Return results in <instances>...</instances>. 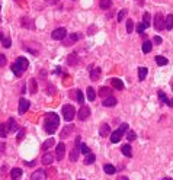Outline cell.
I'll use <instances>...</instances> for the list:
<instances>
[{
  "instance_id": "1",
  "label": "cell",
  "mask_w": 173,
  "mask_h": 180,
  "mask_svg": "<svg viewBox=\"0 0 173 180\" xmlns=\"http://www.w3.org/2000/svg\"><path fill=\"white\" fill-rule=\"evenodd\" d=\"M58 125H60V118H58V115L54 114V112L47 114L45 119H44V129H45L48 134H54L57 131Z\"/></svg>"
},
{
  "instance_id": "2",
  "label": "cell",
  "mask_w": 173,
  "mask_h": 180,
  "mask_svg": "<svg viewBox=\"0 0 173 180\" xmlns=\"http://www.w3.org/2000/svg\"><path fill=\"white\" fill-rule=\"evenodd\" d=\"M28 66H29V63H28L26 58H25V57H19V58L12 64V71H13L18 77H20L22 73H23L25 70H28Z\"/></svg>"
},
{
  "instance_id": "3",
  "label": "cell",
  "mask_w": 173,
  "mask_h": 180,
  "mask_svg": "<svg viewBox=\"0 0 173 180\" xmlns=\"http://www.w3.org/2000/svg\"><path fill=\"white\" fill-rule=\"evenodd\" d=\"M16 129H18V127H16V124H15V119L10 118L6 124H0V137L5 138L9 132H15Z\"/></svg>"
},
{
  "instance_id": "4",
  "label": "cell",
  "mask_w": 173,
  "mask_h": 180,
  "mask_svg": "<svg viewBox=\"0 0 173 180\" xmlns=\"http://www.w3.org/2000/svg\"><path fill=\"white\" fill-rule=\"evenodd\" d=\"M126 129H128V124H122L116 131H113L112 134H111V141H112L113 144H116V142H119L121 138H122V135H124V132H125Z\"/></svg>"
},
{
  "instance_id": "5",
  "label": "cell",
  "mask_w": 173,
  "mask_h": 180,
  "mask_svg": "<svg viewBox=\"0 0 173 180\" xmlns=\"http://www.w3.org/2000/svg\"><path fill=\"white\" fill-rule=\"evenodd\" d=\"M74 115H76V110H74V107L71 105H64L63 106V116H64L66 121L70 122L74 118Z\"/></svg>"
},
{
  "instance_id": "6",
  "label": "cell",
  "mask_w": 173,
  "mask_h": 180,
  "mask_svg": "<svg viewBox=\"0 0 173 180\" xmlns=\"http://www.w3.org/2000/svg\"><path fill=\"white\" fill-rule=\"evenodd\" d=\"M80 151H81V150H80V137H77V138H76V144H74L73 150H71V154H70V161L74 163V161L77 160Z\"/></svg>"
},
{
  "instance_id": "7",
  "label": "cell",
  "mask_w": 173,
  "mask_h": 180,
  "mask_svg": "<svg viewBox=\"0 0 173 180\" xmlns=\"http://www.w3.org/2000/svg\"><path fill=\"white\" fill-rule=\"evenodd\" d=\"M67 35V31L66 28H57L53 33H51V36H53V39H57V41H63L66 38Z\"/></svg>"
},
{
  "instance_id": "8",
  "label": "cell",
  "mask_w": 173,
  "mask_h": 180,
  "mask_svg": "<svg viewBox=\"0 0 173 180\" xmlns=\"http://www.w3.org/2000/svg\"><path fill=\"white\" fill-rule=\"evenodd\" d=\"M154 28L157 29V31H163L164 29V18H163V15L161 13H157L156 15V18H154Z\"/></svg>"
},
{
  "instance_id": "9",
  "label": "cell",
  "mask_w": 173,
  "mask_h": 180,
  "mask_svg": "<svg viewBox=\"0 0 173 180\" xmlns=\"http://www.w3.org/2000/svg\"><path fill=\"white\" fill-rule=\"evenodd\" d=\"M89 115H90V107L83 105V106L80 107V110L77 112V118H79L80 121H85L86 118H89Z\"/></svg>"
},
{
  "instance_id": "10",
  "label": "cell",
  "mask_w": 173,
  "mask_h": 180,
  "mask_svg": "<svg viewBox=\"0 0 173 180\" xmlns=\"http://www.w3.org/2000/svg\"><path fill=\"white\" fill-rule=\"evenodd\" d=\"M64 154H66V145H64V142H60L57 145V148H55V157H57V160H63Z\"/></svg>"
},
{
  "instance_id": "11",
  "label": "cell",
  "mask_w": 173,
  "mask_h": 180,
  "mask_svg": "<svg viewBox=\"0 0 173 180\" xmlns=\"http://www.w3.org/2000/svg\"><path fill=\"white\" fill-rule=\"evenodd\" d=\"M31 180H47V173L45 170H36L31 176Z\"/></svg>"
},
{
  "instance_id": "12",
  "label": "cell",
  "mask_w": 173,
  "mask_h": 180,
  "mask_svg": "<svg viewBox=\"0 0 173 180\" xmlns=\"http://www.w3.org/2000/svg\"><path fill=\"white\" fill-rule=\"evenodd\" d=\"M0 39H2V45L5 48H9L12 45V41H10V38H9V35H7L6 32L0 33Z\"/></svg>"
},
{
  "instance_id": "13",
  "label": "cell",
  "mask_w": 173,
  "mask_h": 180,
  "mask_svg": "<svg viewBox=\"0 0 173 180\" xmlns=\"http://www.w3.org/2000/svg\"><path fill=\"white\" fill-rule=\"evenodd\" d=\"M28 107H29V100H26V99H23V97H22V99L19 100V114L23 115L28 110Z\"/></svg>"
},
{
  "instance_id": "14",
  "label": "cell",
  "mask_w": 173,
  "mask_h": 180,
  "mask_svg": "<svg viewBox=\"0 0 173 180\" xmlns=\"http://www.w3.org/2000/svg\"><path fill=\"white\" fill-rule=\"evenodd\" d=\"M73 131H74V127H73V125H66V127L63 128V131H61V134H60L61 140H63V138H67V137H68L70 134L73 132Z\"/></svg>"
},
{
  "instance_id": "15",
  "label": "cell",
  "mask_w": 173,
  "mask_h": 180,
  "mask_svg": "<svg viewBox=\"0 0 173 180\" xmlns=\"http://www.w3.org/2000/svg\"><path fill=\"white\" fill-rule=\"evenodd\" d=\"M41 161H42V164H45V166H50V164H51V163L54 161V155H53L51 153H45L44 155H42Z\"/></svg>"
},
{
  "instance_id": "16",
  "label": "cell",
  "mask_w": 173,
  "mask_h": 180,
  "mask_svg": "<svg viewBox=\"0 0 173 180\" xmlns=\"http://www.w3.org/2000/svg\"><path fill=\"white\" fill-rule=\"evenodd\" d=\"M109 132H111V127H109L108 124H102L99 128L100 137H109Z\"/></svg>"
},
{
  "instance_id": "17",
  "label": "cell",
  "mask_w": 173,
  "mask_h": 180,
  "mask_svg": "<svg viewBox=\"0 0 173 180\" xmlns=\"http://www.w3.org/2000/svg\"><path fill=\"white\" fill-rule=\"evenodd\" d=\"M79 38H80V35H77V33H71V35H70L67 39H63V44L68 47V45H71L73 42H76V41L79 39Z\"/></svg>"
},
{
  "instance_id": "18",
  "label": "cell",
  "mask_w": 173,
  "mask_h": 180,
  "mask_svg": "<svg viewBox=\"0 0 173 180\" xmlns=\"http://www.w3.org/2000/svg\"><path fill=\"white\" fill-rule=\"evenodd\" d=\"M102 105L105 107H112L116 105V99L115 97H112V96H109V97H106V99H103V102H102Z\"/></svg>"
},
{
  "instance_id": "19",
  "label": "cell",
  "mask_w": 173,
  "mask_h": 180,
  "mask_svg": "<svg viewBox=\"0 0 173 180\" xmlns=\"http://www.w3.org/2000/svg\"><path fill=\"white\" fill-rule=\"evenodd\" d=\"M99 77H100V68L99 67L92 68V70H90V79L96 81V80H99Z\"/></svg>"
},
{
  "instance_id": "20",
  "label": "cell",
  "mask_w": 173,
  "mask_h": 180,
  "mask_svg": "<svg viewBox=\"0 0 173 180\" xmlns=\"http://www.w3.org/2000/svg\"><path fill=\"white\" fill-rule=\"evenodd\" d=\"M121 151H122V154H124L125 157H133V150H131V147H130L128 144L122 145V147H121Z\"/></svg>"
},
{
  "instance_id": "21",
  "label": "cell",
  "mask_w": 173,
  "mask_h": 180,
  "mask_svg": "<svg viewBox=\"0 0 173 180\" xmlns=\"http://www.w3.org/2000/svg\"><path fill=\"white\" fill-rule=\"evenodd\" d=\"M111 93H112V90H111L109 87H102V89L99 90V96H100V97H105V99L109 97Z\"/></svg>"
},
{
  "instance_id": "22",
  "label": "cell",
  "mask_w": 173,
  "mask_h": 180,
  "mask_svg": "<svg viewBox=\"0 0 173 180\" xmlns=\"http://www.w3.org/2000/svg\"><path fill=\"white\" fill-rule=\"evenodd\" d=\"M151 48H153V44H151L150 41H144V42H143V47H141V49H143V53H144V54H148L150 51H151Z\"/></svg>"
},
{
  "instance_id": "23",
  "label": "cell",
  "mask_w": 173,
  "mask_h": 180,
  "mask_svg": "<svg viewBox=\"0 0 173 180\" xmlns=\"http://www.w3.org/2000/svg\"><path fill=\"white\" fill-rule=\"evenodd\" d=\"M22 176V170L20 168H12L10 170V177H12V180H18Z\"/></svg>"
},
{
  "instance_id": "24",
  "label": "cell",
  "mask_w": 173,
  "mask_h": 180,
  "mask_svg": "<svg viewBox=\"0 0 173 180\" xmlns=\"http://www.w3.org/2000/svg\"><path fill=\"white\" fill-rule=\"evenodd\" d=\"M86 93H87V99H89V102H93L95 97H96V92H95L93 87H87Z\"/></svg>"
},
{
  "instance_id": "25",
  "label": "cell",
  "mask_w": 173,
  "mask_h": 180,
  "mask_svg": "<svg viewBox=\"0 0 173 180\" xmlns=\"http://www.w3.org/2000/svg\"><path fill=\"white\" fill-rule=\"evenodd\" d=\"M95 160H96V155H95L93 153L87 154L86 157H85V164H86V166H90V164L95 163Z\"/></svg>"
},
{
  "instance_id": "26",
  "label": "cell",
  "mask_w": 173,
  "mask_h": 180,
  "mask_svg": "<svg viewBox=\"0 0 173 180\" xmlns=\"http://www.w3.org/2000/svg\"><path fill=\"white\" fill-rule=\"evenodd\" d=\"M147 73H148V70H147V67H140L138 68V80H144L147 77Z\"/></svg>"
},
{
  "instance_id": "27",
  "label": "cell",
  "mask_w": 173,
  "mask_h": 180,
  "mask_svg": "<svg viewBox=\"0 0 173 180\" xmlns=\"http://www.w3.org/2000/svg\"><path fill=\"white\" fill-rule=\"evenodd\" d=\"M111 83H112V86L115 87V89H118V90H122V89H124V83H122L119 79H112Z\"/></svg>"
},
{
  "instance_id": "28",
  "label": "cell",
  "mask_w": 173,
  "mask_h": 180,
  "mask_svg": "<svg viewBox=\"0 0 173 180\" xmlns=\"http://www.w3.org/2000/svg\"><path fill=\"white\" fill-rule=\"evenodd\" d=\"M103 172L106 174H115L116 173V170H115V167L112 166V164H105L103 166Z\"/></svg>"
},
{
  "instance_id": "29",
  "label": "cell",
  "mask_w": 173,
  "mask_h": 180,
  "mask_svg": "<svg viewBox=\"0 0 173 180\" xmlns=\"http://www.w3.org/2000/svg\"><path fill=\"white\" fill-rule=\"evenodd\" d=\"M99 6H100V9L106 10V9H109V7L112 6V2H111V0H100Z\"/></svg>"
},
{
  "instance_id": "30",
  "label": "cell",
  "mask_w": 173,
  "mask_h": 180,
  "mask_svg": "<svg viewBox=\"0 0 173 180\" xmlns=\"http://www.w3.org/2000/svg\"><path fill=\"white\" fill-rule=\"evenodd\" d=\"M164 26H166V29H172L173 28V15H169L164 19Z\"/></svg>"
},
{
  "instance_id": "31",
  "label": "cell",
  "mask_w": 173,
  "mask_h": 180,
  "mask_svg": "<svg viewBox=\"0 0 173 180\" xmlns=\"http://www.w3.org/2000/svg\"><path fill=\"white\" fill-rule=\"evenodd\" d=\"M53 145H54V138H48V140L42 144V150H44V151H47L48 148H51Z\"/></svg>"
},
{
  "instance_id": "32",
  "label": "cell",
  "mask_w": 173,
  "mask_h": 180,
  "mask_svg": "<svg viewBox=\"0 0 173 180\" xmlns=\"http://www.w3.org/2000/svg\"><path fill=\"white\" fill-rule=\"evenodd\" d=\"M150 19H151V16H150V13H148V12H146V13L143 15V23L146 25V28L150 26V23H151V22H150Z\"/></svg>"
},
{
  "instance_id": "33",
  "label": "cell",
  "mask_w": 173,
  "mask_h": 180,
  "mask_svg": "<svg viewBox=\"0 0 173 180\" xmlns=\"http://www.w3.org/2000/svg\"><path fill=\"white\" fill-rule=\"evenodd\" d=\"M156 63H157L159 66H166L167 63H169V60L164 58V57H161V55H157V57H156Z\"/></svg>"
},
{
  "instance_id": "34",
  "label": "cell",
  "mask_w": 173,
  "mask_h": 180,
  "mask_svg": "<svg viewBox=\"0 0 173 180\" xmlns=\"http://www.w3.org/2000/svg\"><path fill=\"white\" fill-rule=\"evenodd\" d=\"M133 29H134V22L131 19H128L126 20V32L131 33L133 32Z\"/></svg>"
},
{
  "instance_id": "35",
  "label": "cell",
  "mask_w": 173,
  "mask_h": 180,
  "mask_svg": "<svg viewBox=\"0 0 173 180\" xmlns=\"http://www.w3.org/2000/svg\"><path fill=\"white\" fill-rule=\"evenodd\" d=\"M159 99L161 100L163 103H166V105H169V100H170V99H167V97H166V94L163 93L161 90H160V92H159Z\"/></svg>"
},
{
  "instance_id": "36",
  "label": "cell",
  "mask_w": 173,
  "mask_h": 180,
  "mask_svg": "<svg viewBox=\"0 0 173 180\" xmlns=\"http://www.w3.org/2000/svg\"><path fill=\"white\" fill-rule=\"evenodd\" d=\"M77 102H79L80 105L85 103V96H83V92H81V90H77Z\"/></svg>"
},
{
  "instance_id": "37",
  "label": "cell",
  "mask_w": 173,
  "mask_h": 180,
  "mask_svg": "<svg viewBox=\"0 0 173 180\" xmlns=\"http://www.w3.org/2000/svg\"><path fill=\"white\" fill-rule=\"evenodd\" d=\"M80 150H81V153L85 154V155H87V154H90V148L87 147L86 144H80Z\"/></svg>"
},
{
  "instance_id": "38",
  "label": "cell",
  "mask_w": 173,
  "mask_h": 180,
  "mask_svg": "<svg viewBox=\"0 0 173 180\" xmlns=\"http://www.w3.org/2000/svg\"><path fill=\"white\" fill-rule=\"evenodd\" d=\"M76 64V63H77V54H70V57H68V64H70V66H71V64Z\"/></svg>"
},
{
  "instance_id": "39",
  "label": "cell",
  "mask_w": 173,
  "mask_h": 180,
  "mask_svg": "<svg viewBox=\"0 0 173 180\" xmlns=\"http://www.w3.org/2000/svg\"><path fill=\"white\" fill-rule=\"evenodd\" d=\"M36 90H38V89H36V80L32 79V80H31V93H36Z\"/></svg>"
},
{
  "instance_id": "40",
  "label": "cell",
  "mask_w": 173,
  "mask_h": 180,
  "mask_svg": "<svg viewBox=\"0 0 173 180\" xmlns=\"http://www.w3.org/2000/svg\"><path fill=\"white\" fill-rule=\"evenodd\" d=\"M126 138H128V141H134L135 138H137V135H135L134 131H128V134H126Z\"/></svg>"
},
{
  "instance_id": "41",
  "label": "cell",
  "mask_w": 173,
  "mask_h": 180,
  "mask_svg": "<svg viewBox=\"0 0 173 180\" xmlns=\"http://www.w3.org/2000/svg\"><path fill=\"white\" fill-rule=\"evenodd\" d=\"M126 13H128V10H126V9H122V10L119 12V13H118V20L121 22V20H122L124 18H125V15H126Z\"/></svg>"
},
{
  "instance_id": "42",
  "label": "cell",
  "mask_w": 173,
  "mask_h": 180,
  "mask_svg": "<svg viewBox=\"0 0 173 180\" xmlns=\"http://www.w3.org/2000/svg\"><path fill=\"white\" fill-rule=\"evenodd\" d=\"M144 29H146V25H144V23H138V25H137V32H138V33H141V35H143Z\"/></svg>"
},
{
  "instance_id": "43",
  "label": "cell",
  "mask_w": 173,
  "mask_h": 180,
  "mask_svg": "<svg viewBox=\"0 0 173 180\" xmlns=\"http://www.w3.org/2000/svg\"><path fill=\"white\" fill-rule=\"evenodd\" d=\"M6 64V57H5V54H0V67H3Z\"/></svg>"
},
{
  "instance_id": "44",
  "label": "cell",
  "mask_w": 173,
  "mask_h": 180,
  "mask_svg": "<svg viewBox=\"0 0 173 180\" xmlns=\"http://www.w3.org/2000/svg\"><path fill=\"white\" fill-rule=\"evenodd\" d=\"M153 42L156 44V45H160V44L163 42V39H161L160 36H154V38H153Z\"/></svg>"
},
{
  "instance_id": "45",
  "label": "cell",
  "mask_w": 173,
  "mask_h": 180,
  "mask_svg": "<svg viewBox=\"0 0 173 180\" xmlns=\"http://www.w3.org/2000/svg\"><path fill=\"white\" fill-rule=\"evenodd\" d=\"M23 134H25V131H23V129H20L19 134H18V141H20L22 138H23Z\"/></svg>"
},
{
  "instance_id": "46",
  "label": "cell",
  "mask_w": 173,
  "mask_h": 180,
  "mask_svg": "<svg viewBox=\"0 0 173 180\" xmlns=\"http://www.w3.org/2000/svg\"><path fill=\"white\" fill-rule=\"evenodd\" d=\"M58 0H47V3H50V5H54V3H57Z\"/></svg>"
},
{
  "instance_id": "47",
  "label": "cell",
  "mask_w": 173,
  "mask_h": 180,
  "mask_svg": "<svg viewBox=\"0 0 173 180\" xmlns=\"http://www.w3.org/2000/svg\"><path fill=\"white\" fill-rule=\"evenodd\" d=\"M118 180H130V179H128V177H125V176H119V177H118Z\"/></svg>"
},
{
  "instance_id": "48",
  "label": "cell",
  "mask_w": 173,
  "mask_h": 180,
  "mask_svg": "<svg viewBox=\"0 0 173 180\" xmlns=\"http://www.w3.org/2000/svg\"><path fill=\"white\" fill-rule=\"evenodd\" d=\"M169 106H172V107H173V99L169 100Z\"/></svg>"
},
{
  "instance_id": "49",
  "label": "cell",
  "mask_w": 173,
  "mask_h": 180,
  "mask_svg": "<svg viewBox=\"0 0 173 180\" xmlns=\"http://www.w3.org/2000/svg\"><path fill=\"white\" fill-rule=\"evenodd\" d=\"M161 180H172L170 177H164V179H161Z\"/></svg>"
},
{
  "instance_id": "50",
  "label": "cell",
  "mask_w": 173,
  "mask_h": 180,
  "mask_svg": "<svg viewBox=\"0 0 173 180\" xmlns=\"http://www.w3.org/2000/svg\"><path fill=\"white\" fill-rule=\"evenodd\" d=\"M79 180H85V179H79Z\"/></svg>"
}]
</instances>
